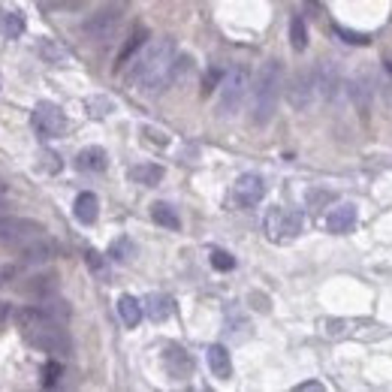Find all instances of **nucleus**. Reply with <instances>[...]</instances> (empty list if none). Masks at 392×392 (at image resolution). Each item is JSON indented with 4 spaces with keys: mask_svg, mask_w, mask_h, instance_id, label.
<instances>
[{
    "mask_svg": "<svg viewBox=\"0 0 392 392\" xmlns=\"http://www.w3.org/2000/svg\"><path fill=\"white\" fill-rule=\"evenodd\" d=\"M16 326L21 338L28 341L31 347L48 353L55 359H67L73 356V338L64 329V323L55 320L48 311H43L40 305H24L16 311Z\"/></svg>",
    "mask_w": 392,
    "mask_h": 392,
    "instance_id": "nucleus-1",
    "label": "nucleus"
},
{
    "mask_svg": "<svg viewBox=\"0 0 392 392\" xmlns=\"http://www.w3.org/2000/svg\"><path fill=\"white\" fill-rule=\"evenodd\" d=\"M175 43L169 36H163V40H154L151 46H145L142 52L133 58L130 64V82L139 85L145 94H160L166 91V88L175 82Z\"/></svg>",
    "mask_w": 392,
    "mask_h": 392,
    "instance_id": "nucleus-2",
    "label": "nucleus"
},
{
    "mask_svg": "<svg viewBox=\"0 0 392 392\" xmlns=\"http://www.w3.org/2000/svg\"><path fill=\"white\" fill-rule=\"evenodd\" d=\"M277 97H281V64L277 60H265L254 85H250V121L257 127H265L275 118Z\"/></svg>",
    "mask_w": 392,
    "mask_h": 392,
    "instance_id": "nucleus-3",
    "label": "nucleus"
},
{
    "mask_svg": "<svg viewBox=\"0 0 392 392\" xmlns=\"http://www.w3.org/2000/svg\"><path fill=\"white\" fill-rule=\"evenodd\" d=\"M127 9H130L127 0H109V4L100 6L94 16L85 18L82 33H85L91 43H106L109 36L121 28V21H124V16H127Z\"/></svg>",
    "mask_w": 392,
    "mask_h": 392,
    "instance_id": "nucleus-4",
    "label": "nucleus"
},
{
    "mask_svg": "<svg viewBox=\"0 0 392 392\" xmlns=\"http://www.w3.org/2000/svg\"><path fill=\"white\" fill-rule=\"evenodd\" d=\"M250 70L248 67H233L230 73H223V82H221V115H235L242 103L250 94Z\"/></svg>",
    "mask_w": 392,
    "mask_h": 392,
    "instance_id": "nucleus-5",
    "label": "nucleus"
},
{
    "mask_svg": "<svg viewBox=\"0 0 392 392\" xmlns=\"http://www.w3.org/2000/svg\"><path fill=\"white\" fill-rule=\"evenodd\" d=\"M302 226H305V218H302L299 211H293V208H281V206L269 208V214H265V221H263L265 238H269V242H277V245L299 238Z\"/></svg>",
    "mask_w": 392,
    "mask_h": 392,
    "instance_id": "nucleus-6",
    "label": "nucleus"
},
{
    "mask_svg": "<svg viewBox=\"0 0 392 392\" xmlns=\"http://www.w3.org/2000/svg\"><path fill=\"white\" fill-rule=\"evenodd\" d=\"M43 233H46L43 223H36L31 218H12V214L0 218V248H21Z\"/></svg>",
    "mask_w": 392,
    "mask_h": 392,
    "instance_id": "nucleus-7",
    "label": "nucleus"
},
{
    "mask_svg": "<svg viewBox=\"0 0 392 392\" xmlns=\"http://www.w3.org/2000/svg\"><path fill=\"white\" fill-rule=\"evenodd\" d=\"M31 124H33V130H36L40 139H58V136H64V130H67V115L58 106L43 103V106L33 109Z\"/></svg>",
    "mask_w": 392,
    "mask_h": 392,
    "instance_id": "nucleus-8",
    "label": "nucleus"
},
{
    "mask_svg": "<svg viewBox=\"0 0 392 392\" xmlns=\"http://www.w3.org/2000/svg\"><path fill=\"white\" fill-rule=\"evenodd\" d=\"M314 94H317V70H299L293 75V82H290V88H287L290 106H293L296 112H305L314 103Z\"/></svg>",
    "mask_w": 392,
    "mask_h": 392,
    "instance_id": "nucleus-9",
    "label": "nucleus"
},
{
    "mask_svg": "<svg viewBox=\"0 0 392 392\" xmlns=\"http://www.w3.org/2000/svg\"><path fill=\"white\" fill-rule=\"evenodd\" d=\"M18 257L28 263V265H46V263H52L55 257H60V245L55 242V238H48V235L43 233V235L31 238L28 245H21V248H18Z\"/></svg>",
    "mask_w": 392,
    "mask_h": 392,
    "instance_id": "nucleus-10",
    "label": "nucleus"
},
{
    "mask_svg": "<svg viewBox=\"0 0 392 392\" xmlns=\"http://www.w3.org/2000/svg\"><path fill=\"white\" fill-rule=\"evenodd\" d=\"M233 196H235V202L242 208H254V206H260L263 196H265V181L260 179V175H254V172H245L242 179L235 181Z\"/></svg>",
    "mask_w": 392,
    "mask_h": 392,
    "instance_id": "nucleus-11",
    "label": "nucleus"
},
{
    "mask_svg": "<svg viewBox=\"0 0 392 392\" xmlns=\"http://www.w3.org/2000/svg\"><path fill=\"white\" fill-rule=\"evenodd\" d=\"M58 287H60V277L55 272H36L31 277H24V281L18 284V290L24 296H31V299H46V296H55L58 293Z\"/></svg>",
    "mask_w": 392,
    "mask_h": 392,
    "instance_id": "nucleus-12",
    "label": "nucleus"
},
{
    "mask_svg": "<svg viewBox=\"0 0 392 392\" xmlns=\"http://www.w3.org/2000/svg\"><path fill=\"white\" fill-rule=\"evenodd\" d=\"M353 226H356V206L353 202H341V206H335L326 214V230L332 235H344Z\"/></svg>",
    "mask_w": 392,
    "mask_h": 392,
    "instance_id": "nucleus-13",
    "label": "nucleus"
},
{
    "mask_svg": "<svg viewBox=\"0 0 392 392\" xmlns=\"http://www.w3.org/2000/svg\"><path fill=\"white\" fill-rule=\"evenodd\" d=\"M163 365H166L169 377H175V381H184V377L194 374V359H191V353L181 350V347H169L166 353H163Z\"/></svg>",
    "mask_w": 392,
    "mask_h": 392,
    "instance_id": "nucleus-14",
    "label": "nucleus"
},
{
    "mask_svg": "<svg viewBox=\"0 0 392 392\" xmlns=\"http://www.w3.org/2000/svg\"><path fill=\"white\" fill-rule=\"evenodd\" d=\"M317 70V94H323L326 100H332L338 94V88H341V70L335 60H320V67H314Z\"/></svg>",
    "mask_w": 392,
    "mask_h": 392,
    "instance_id": "nucleus-15",
    "label": "nucleus"
},
{
    "mask_svg": "<svg viewBox=\"0 0 392 392\" xmlns=\"http://www.w3.org/2000/svg\"><path fill=\"white\" fill-rule=\"evenodd\" d=\"M106 166H109V154L100 145H88L79 151V157H75V169L79 172L100 175V172H106Z\"/></svg>",
    "mask_w": 392,
    "mask_h": 392,
    "instance_id": "nucleus-16",
    "label": "nucleus"
},
{
    "mask_svg": "<svg viewBox=\"0 0 392 392\" xmlns=\"http://www.w3.org/2000/svg\"><path fill=\"white\" fill-rule=\"evenodd\" d=\"M206 359H208V369H211V374L218 377V381H230L233 359H230V353H226L223 344H211V347L206 350Z\"/></svg>",
    "mask_w": 392,
    "mask_h": 392,
    "instance_id": "nucleus-17",
    "label": "nucleus"
},
{
    "mask_svg": "<svg viewBox=\"0 0 392 392\" xmlns=\"http://www.w3.org/2000/svg\"><path fill=\"white\" fill-rule=\"evenodd\" d=\"M145 314L154 323H166L169 317H172V311H175V302H172V296H166V293H151L145 302Z\"/></svg>",
    "mask_w": 392,
    "mask_h": 392,
    "instance_id": "nucleus-18",
    "label": "nucleus"
},
{
    "mask_svg": "<svg viewBox=\"0 0 392 392\" xmlns=\"http://www.w3.org/2000/svg\"><path fill=\"white\" fill-rule=\"evenodd\" d=\"M371 97H374V88L369 82V75H359V79L350 82V100L356 103L362 118H369V112H371Z\"/></svg>",
    "mask_w": 392,
    "mask_h": 392,
    "instance_id": "nucleus-19",
    "label": "nucleus"
},
{
    "mask_svg": "<svg viewBox=\"0 0 392 392\" xmlns=\"http://www.w3.org/2000/svg\"><path fill=\"white\" fill-rule=\"evenodd\" d=\"M73 214H75V221L85 223V226H91L97 218H100V199L91 194V191H85L75 196V206H73Z\"/></svg>",
    "mask_w": 392,
    "mask_h": 392,
    "instance_id": "nucleus-20",
    "label": "nucleus"
},
{
    "mask_svg": "<svg viewBox=\"0 0 392 392\" xmlns=\"http://www.w3.org/2000/svg\"><path fill=\"white\" fill-rule=\"evenodd\" d=\"M118 314H121L124 326L136 329L139 323H142V317H145V305H142V302H139L136 296H121V299H118Z\"/></svg>",
    "mask_w": 392,
    "mask_h": 392,
    "instance_id": "nucleus-21",
    "label": "nucleus"
},
{
    "mask_svg": "<svg viewBox=\"0 0 392 392\" xmlns=\"http://www.w3.org/2000/svg\"><path fill=\"white\" fill-rule=\"evenodd\" d=\"M130 179L136 184H145V187H154L163 181V166H157V163H139V166H130Z\"/></svg>",
    "mask_w": 392,
    "mask_h": 392,
    "instance_id": "nucleus-22",
    "label": "nucleus"
},
{
    "mask_svg": "<svg viewBox=\"0 0 392 392\" xmlns=\"http://www.w3.org/2000/svg\"><path fill=\"white\" fill-rule=\"evenodd\" d=\"M24 33V16L16 9H4L0 12V36H6V40H18Z\"/></svg>",
    "mask_w": 392,
    "mask_h": 392,
    "instance_id": "nucleus-23",
    "label": "nucleus"
},
{
    "mask_svg": "<svg viewBox=\"0 0 392 392\" xmlns=\"http://www.w3.org/2000/svg\"><path fill=\"white\" fill-rule=\"evenodd\" d=\"M145 43H148V31H145V28H136V31L127 36V43H124V48L118 52V67H124L130 58H136L139 52H142Z\"/></svg>",
    "mask_w": 392,
    "mask_h": 392,
    "instance_id": "nucleus-24",
    "label": "nucleus"
},
{
    "mask_svg": "<svg viewBox=\"0 0 392 392\" xmlns=\"http://www.w3.org/2000/svg\"><path fill=\"white\" fill-rule=\"evenodd\" d=\"M151 218H154V223L166 226V230H179V226H181L179 214H175V208L166 206V202H154V206H151Z\"/></svg>",
    "mask_w": 392,
    "mask_h": 392,
    "instance_id": "nucleus-25",
    "label": "nucleus"
},
{
    "mask_svg": "<svg viewBox=\"0 0 392 392\" xmlns=\"http://www.w3.org/2000/svg\"><path fill=\"white\" fill-rule=\"evenodd\" d=\"M290 46H293V52H305V46H308V28L302 16L290 18Z\"/></svg>",
    "mask_w": 392,
    "mask_h": 392,
    "instance_id": "nucleus-26",
    "label": "nucleus"
},
{
    "mask_svg": "<svg viewBox=\"0 0 392 392\" xmlns=\"http://www.w3.org/2000/svg\"><path fill=\"white\" fill-rule=\"evenodd\" d=\"M36 305H40L43 311H48L55 320H60V323H67L70 320V305L64 299H58V296H46V299H36Z\"/></svg>",
    "mask_w": 392,
    "mask_h": 392,
    "instance_id": "nucleus-27",
    "label": "nucleus"
},
{
    "mask_svg": "<svg viewBox=\"0 0 392 392\" xmlns=\"http://www.w3.org/2000/svg\"><path fill=\"white\" fill-rule=\"evenodd\" d=\"M60 377H64V365H60L55 356L48 359L46 365H43V377H40V383L46 386V389H55L58 383H60Z\"/></svg>",
    "mask_w": 392,
    "mask_h": 392,
    "instance_id": "nucleus-28",
    "label": "nucleus"
},
{
    "mask_svg": "<svg viewBox=\"0 0 392 392\" xmlns=\"http://www.w3.org/2000/svg\"><path fill=\"white\" fill-rule=\"evenodd\" d=\"M109 257L115 260V263H127L130 257H133V242L127 235H121V238H115V242L109 245Z\"/></svg>",
    "mask_w": 392,
    "mask_h": 392,
    "instance_id": "nucleus-29",
    "label": "nucleus"
},
{
    "mask_svg": "<svg viewBox=\"0 0 392 392\" xmlns=\"http://www.w3.org/2000/svg\"><path fill=\"white\" fill-rule=\"evenodd\" d=\"M211 265L218 272H233L235 260H233V254H226V250H211Z\"/></svg>",
    "mask_w": 392,
    "mask_h": 392,
    "instance_id": "nucleus-30",
    "label": "nucleus"
},
{
    "mask_svg": "<svg viewBox=\"0 0 392 392\" xmlns=\"http://www.w3.org/2000/svg\"><path fill=\"white\" fill-rule=\"evenodd\" d=\"M85 263H88V265H91V272H94V275H100V277H106V260H103V257H100V254H97V250H94V248H85Z\"/></svg>",
    "mask_w": 392,
    "mask_h": 392,
    "instance_id": "nucleus-31",
    "label": "nucleus"
},
{
    "mask_svg": "<svg viewBox=\"0 0 392 392\" xmlns=\"http://www.w3.org/2000/svg\"><path fill=\"white\" fill-rule=\"evenodd\" d=\"M221 82H223V73H221L218 67H211V70L206 73V79H202V97H208L214 88H221Z\"/></svg>",
    "mask_w": 392,
    "mask_h": 392,
    "instance_id": "nucleus-32",
    "label": "nucleus"
},
{
    "mask_svg": "<svg viewBox=\"0 0 392 392\" xmlns=\"http://www.w3.org/2000/svg\"><path fill=\"white\" fill-rule=\"evenodd\" d=\"M142 133H145V142L148 145H169V136L163 133V130H154V127H142Z\"/></svg>",
    "mask_w": 392,
    "mask_h": 392,
    "instance_id": "nucleus-33",
    "label": "nucleus"
},
{
    "mask_svg": "<svg viewBox=\"0 0 392 392\" xmlns=\"http://www.w3.org/2000/svg\"><path fill=\"white\" fill-rule=\"evenodd\" d=\"M18 277V269L16 265H9V263H0V287H9L12 281Z\"/></svg>",
    "mask_w": 392,
    "mask_h": 392,
    "instance_id": "nucleus-34",
    "label": "nucleus"
},
{
    "mask_svg": "<svg viewBox=\"0 0 392 392\" xmlns=\"http://www.w3.org/2000/svg\"><path fill=\"white\" fill-rule=\"evenodd\" d=\"M338 36H344V43H356V46H365L369 43V36L365 33H356V31H347V28H335Z\"/></svg>",
    "mask_w": 392,
    "mask_h": 392,
    "instance_id": "nucleus-35",
    "label": "nucleus"
},
{
    "mask_svg": "<svg viewBox=\"0 0 392 392\" xmlns=\"http://www.w3.org/2000/svg\"><path fill=\"white\" fill-rule=\"evenodd\" d=\"M40 52H43L46 58H52V60H58V58H67V52H64V48H55V46L48 43V40H40Z\"/></svg>",
    "mask_w": 392,
    "mask_h": 392,
    "instance_id": "nucleus-36",
    "label": "nucleus"
},
{
    "mask_svg": "<svg viewBox=\"0 0 392 392\" xmlns=\"http://www.w3.org/2000/svg\"><path fill=\"white\" fill-rule=\"evenodd\" d=\"M43 166H46L48 172H60V157L52 154V151H43Z\"/></svg>",
    "mask_w": 392,
    "mask_h": 392,
    "instance_id": "nucleus-37",
    "label": "nucleus"
},
{
    "mask_svg": "<svg viewBox=\"0 0 392 392\" xmlns=\"http://www.w3.org/2000/svg\"><path fill=\"white\" fill-rule=\"evenodd\" d=\"M9 320H16V308L9 302H0V326H6Z\"/></svg>",
    "mask_w": 392,
    "mask_h": 392,
    "instance_id": "nucleus-38",
    "label": "nucleus"
},
{
    "mask_svg": "<svg viewBox=\"0 0 392 392\" xmlns=\"http://www.w3.org/2000/svg\"><path fill=\"white\" fill-rule=\"evenodd\" d=\"M88 109H94V115H106L112 109V103L109 100H88Z\"/></svg>",
    "mask_w": 392,
    "mask_h": 392,
    "instance_id": "nucleus-39",
    "label": "nucleus"
},
{
    "mask_svg": "<svg viewBox=\"0 0 392 392\" xmlns=\"http://www.w3.org/2000/svg\"><path fill=\"white\" fill-rule=\"evenodd\" d=\"M296 389H299V392H305V389H323V386H320V383H314V381H311V383H299Z\"/></svg>",
    "mask_w": 392,
    "mask_h": 392,
    "instance_id": "nucleus-40",
    "label": "nucleus"
},
{
    "mask_svg": "<svg viewBox=\"0 0 392 392\" xmlns=\"http://www.w3.org/2000/svg\"><path fill=\"white\" fill-rule=\"evenodd\" d=\"M386 73L392 75V58H386Z\"/></svg>",
    "mask_w": 392,
    "mask_h": 392,
    "instance_id": "nucleus-41",
    "label": "nucleus"
},
{
    "mask_svg": "<svg viewBox=\"0 0 392 392\" xmlns=\"http://www.w3.org/2000/svg\"><path fill=\"white\" fill-rule=\"evenodd\" d=\"M6 196V184H0V199H4Z\"/></svg>",
    "mask_w": 392,
    "mask_h": 392,
    "instance_id": "nucleus-42",
    "label": "nucleus"
}]
</instances>
